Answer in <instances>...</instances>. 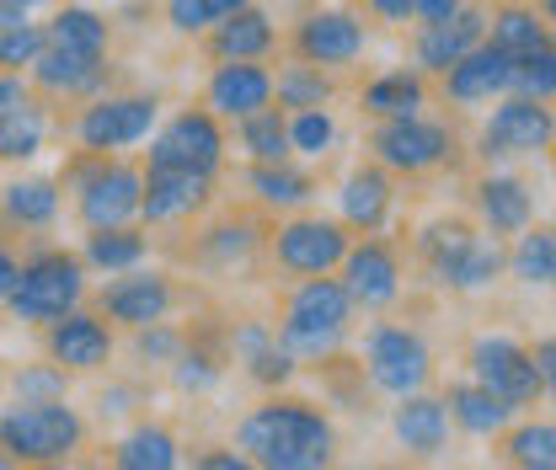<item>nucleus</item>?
Returning a JSON list of instances; mask_svg holds the SVG:
<instances>
[{"mask_svg": "<svg viewBox=\"0 0 556 470\" xmlns=\"http://www.w3.org/2000/svg\"><path fill=\"white\" fill-rule=\"evenodd\" d=\"M97 406H102V417H129L139 406V385H108Z\"/></svg>", "mask_w": 556, "mask_h": 470, "instance_id": "3c124183", "label": "nucleus"}, {"mask_svg": "<svg viewBox=\"0 0 556 470\" xmlns=\"http://www.w3.org/2000/svg\"><path fill=\"white\" fill-rule=\"evenodd\" d=\"M477 214L492 236H519L530 219H535V203H530V188L519 177H482L477 182Z\"/></svg>", "mask_w": 556, "mask_h": 470, "instance_id": "cd10ccee", "label": "nucleus"}, {"mask_svg": "<svg viewBox=\"0 0 556 470\" xmlns=\"http://www.w3.org/2000/svg\"><path fill=\"white\" fill-rule=\"evenodd\" d=\"M161 5H166V0H161Z\"/></svg>", "mask_w": 556, "mask_h": 470, "instance_id": "69168bd1", "label": "nucleus"}, {"mask_svg": "<svg viewBox=\"0 0 556 470\" xmlns=\"http://www.w3.org/2000/svg\"><path fill=\"white\" fill-rule=\"evenodd\" d=\"M11 396L16 402H70V369L54 358H38V364H22L11 374Z\"/></svg>", "mask_w": 556, "mask_h": 470, "instance_id": "a19ab883", "label": "nucleus"}, {"mask_svg": "<svg viewBox=\"0 0 556 470\" xmlns=\"http://www.w3.org/2000/svg\"><path fill=\"white\" fill-rule=\"evenodd\" d=\"M508 460L525 470H556V422H519L508 433Z\"/></svg>", "mask_w": 556, "mask_h": 470, "instance_id": "37998d69", "label": "nucleus"}, {"mask_svg": "<svg viewBox=\"0 0 556 470\" xmlns=\"http://www.w3.org/2000/svg\"><path fill=\"white\" fill-rule=\"evenodd\" d=\"M369 11H375L380 22H407V16H413V0H369Z\"/></svg>", "mask_w": 556, "mask_h": 470, "instance_id": "4d7b16f0", "label": "nucleus"}, {"mask_svg": "<svg viewBox=\"0 0 556 470\" xmlns=\"http://www.w3.org/2000/svg\"><path fill=\"white\" fill-rule=\"evenodd\" d=\"M455 11H460V0H413V16H422V22H444Z\"/></svg>", "mask_w": 556, "mask_h": 470, "instance_id": "6e6d98bb", "label": "nucleus"}, {"mask_svg": "<svg viewBox=\"0 0 556 470\" xmlns=\"http://www.w3.org/2000/svg\"><path fill=\"white\" fill-rule=\"evenodd\" d=\"M193 466H199V470H247L252 460H247L241 449H208V455H199Z\"/></svg>", "mask_w": 556, "mask_h": 470, "instance_id": "864d4df0", "label": "nucleus"}, {"mask_svg": "<svg viewBox=\"0 0 556 470\" xmlns=\"http://www.w3.org/2000/svg\"><path fill=\"white\" fill-rule=\"evenodd\" d=\"M0 449L16 466H65L86 449V417L70 402H16L0 411Z\"/></svg>", "mask_w": 556, "mask_h": 470, "instance_id": "7ed1b4c3", "label": "nucleus"}, {"mask_svg": "<svg viewBox=\"0 0 556 470\" xmlns=\"http://www.w3.org/2000/svg\"><path fill=\"white\" fill-rule=\"evenodd\" d=\"M5 396H11V374L0 369V402H5Z\"/></svg>", "mask_w": 556, "mask_h": 470, "instance_id": "680f3d73", "label": "nucleus"}, {"mask_svg": "<svg viewBox=\"0 0 556 470\" xmlns=\"http://www.w3.org/2000/svg\"><path fill=\"white\" fill-rule=\"evenodd\" d=\"M70 193L75 214L86 230H108V225H135L139 199H144V172L118 161V155H91L80 150V161L70 166Z\"/></svg>", "mask_w": 556, "mask_h": 470, "instance_id": "39448f33", "label": "nucleus"}, {"mask_svg": "<svg viewBox=\"0 0 556 470\" xmlns=\"http://www.w3.org/2000/svg\"><path fill=\"white\" fill-rule=\"evenodd\" d=\"M444 406H450V422L466 428L471 439H492V433H503V428L514 422V406L503 402V396H492L477 380H471V385H455Z\"/></svg>", "mask_w": 556, "mask_h": 470, "instance_id": "72a5a7b5", "label": "nucleus"}, {"mask_svg": "<svg viewBox=\"0 0 556 470\" xmlns=\"http://www.w3.org/2000/svg\"><path fill=\"white\" fill-rule=\"evenodd\" d=\"M166 369H172V391H177V396H208V391L219 385V374H225L219 358H214L208 347H193V342H188Z\"/></svg>", "mask_w": 556, "mask_h": 470, "instance_id": "79ce46f5", "label": "nucleus"}, {"mask_svg": "<svg viewBox=\"0 0 556 470\" xmlns=\"http://www.w3.org/2000/svg\"><path fill=\"white\" fill-rule=\"evenodd\" d=\"M43 5H54V0H16V11H27V16H33V11H43Z\"/></svg>", "mask_w": 556, "mask_h": 470, "instance_id": "bf43d9fd", "label": "nucleus"}, {"mask_svg": "<svg viewBox=\"0 0 556 470\" xmlns=\"http://www.w3.org/2000/svg\"><path fill=\"white\" fill-rule=\"evenodd\" d=\"M214 199V177L182 172V166H150L144 172V199H139V219L144 225H188L193 214H204Z\"/></svg>", "mask_w": 556, "mask_h": 470, "instance_id": "f3484780", "label": "nucleus"}, {"mask_svg": "<svg viewBox=\"0 0 556 470\" xmlns=\"http://www.w3.org/2000/svg\"><path fill=\"white\" fill-rule=\"evenodd\" d=\"M417 252H422L428 272L444 289H455V294H482V289L497 283V272L508 268V252L497 246V236H482V230H471L460 219L428 225L417 236Z\"/></svg>", "mask_w": 556, "mask_h": 470, "instance_id": "20e7f679", "label": "nucleus"}, {"mask_svg": "<svg viewBox=\"0 0 556 470\" xmlns=\"http://www.w3.org/2000/svg\"><path fill=\"white\" fill-rule=\"evenodd\" d=\"M338 144V118L327 107H300L289 113V150L305 155V161H327Z\"/></svg>", "mask_w": 556, "mask_h": 470, "instance_id": "ea45409f", "label": "nucleus"}, {"mask_svg": "<svg viewBox=\"0 0 556 470\" xmlns=\"http://www.w3.org/2000/svg\"><path fill=\"white\" fill-rule=\"evenodd\" d=\"M556 144V113L541 97H503L492 107V118L482 124V155L486 161H508V155H535Z\"/></svg>", "mask_w": 556, "mask_h": 470, "instance_id": "9b49d317", "label": "nucleus"}, {"mask_svg": "<svg viewBox=\"0 0 556 470\" xmlns=\"http://www.w3.org/2000/svg\"><path fill=\"white\" fill-rule=\"evenodd\" d=\"M391 428H396V444L417 455V460H433L439 449H444V439H450V406L433 402V396H402L396 402V417H391Z\"/></svg>", "mask_w": 556, "mask_h": 470, "instance_id": "a878e982", "label": "nucleus"}, {"mask_svg": "<svg viewBox=\"0 0 556 470\" xmlns=\"http://www.w3.org/2000/svg\"><path fill=\"white\" fill-rule=\"evenodd\" d=\"M369 150H375V161H380L386 172H407V177H417V172L444 166L450 150H455V139H450L444 124H433V118H422V113H407V118H380Z\"/></svg>", "mask_w": 556, "mask_h": 470, "instance_id": "ddd939ff", "label": "nucleus"}, {"mask_svg": "<svg viewBox=\"0 0 556 470\" xmlns=\"http://www.w3.org/2000/svg\"><path fill=\"white\" fill-rule=\"evenodd\" d=\"M552 177H556V161H552Z\"/></svg>", "mask_w": 556, "mask_h": 470, "instance_id": "0e129e2a", "label": "nucleus"}, {"mask_svg": "<svg viewBox=\"0 0 556 470\" xmlns=\"http://www.w3.org/2000/svg\"><path fill=\"white\" fill-rule=\"evenodd\" d=\"M332 102V69L311 65V60H294L274 75V107L283 113H300V107H327Z\"/></svg>", "mask_w": 556, "mask_h": 470, "instance_id": "4c0bfd02", "label": "nucleus"}, {"mask_svg": "<svg viewBox=\"0 0 556 470\" xmlns=\"http://www.w3.org/2000/svg\"><path fill=\"white\" fill-rule=\"evenodd\" d=\"M541 11H546V22L556 27V0H541Z\"/></svg>", "mask_w": 556, "mask_h": 470, "instance_id": "052dcab7", "label": "nucleus"}, {"mask_svg": "<svg viewBox=\"0 0 556 470\" xmlns=\"http://www.w3.org/2000/svg\"><path fill=\"white\" fill-rule=\"evenodd\" d=\"M60 208H65L60 177H16V182L0 188V214L16 230H54Z\"/></svg>", "mask_w": 556, "mask_h": 470, "instance_id": "bb28decb", "label": "nucleus"}, {"mask_svg": "<svg viewBox=\"0 0 556 470\" xmlns=\"http://www.w3.org/2000/svg\"><path fill=\"white\" fill-rule=\"evenodd\" d=\"M338 272H343V289H348V300H353V310H386V305L402 300V263L375 236H364L358 246L348 241Z\"/></svg>", "mask_w": 556, "mask_h": 470, "instance_id": "dca6fc26", "label": "nucleus"}, {"mask_svg": "<svg viewBox=\"0 0 556 470\" xmlns=\"http://www.w3.org/2000/svg\"><path fill=\"white\" fill-rule=\"evenodd\" d=\"M348 252V225L343 219H321V214H289L274 236V263L289 278H311V272H332Z\"/></svg>", "mask_w": 556, "mask_h": 470, "instance_id": "9d476101", "label": "nucleus"}, {"mask_svg": "<svg viewBox=\"0 0 556 470\" xmlns=\"http://www.w3.org/2000/svg\"><path fill=\"white\" fill-rule=\"evenodd\" d=\"M177 283L155 268H129V272H108V283L97 289V310L113 321V327H150V321H166L177 310Z\"/></svg>", "mask_w": 556, "mask_h": 470, "instance_id": "f8f14e48", "label": "nucleus"}, {"mask_svg": "<svg viewBox=\"0 0 556 470\" xmlns=\"http://www.w3.org/2000/svg\"><path fill=\"white\" fill-rule=\"evenodd\" d=\"M225 129L208 107H182L172 113L166 124H155L150 135V166H182V172H199V177H219L225 166Z\"/></svg>", "mask_w": 556, "mask_h": 470, "instance_id": "1a4fd4ad", "label": "nucleus"}, {"mask_svg": "<svg viewBox=\"0 0 556 470\" xmlns=\"http://www.w3.org/2000/svg\"><path fill=\"white\" fill-rule=\"evenodd\" d=\"M204 107L219 124H236L257 107H274V69L263 60H219L204 86Z\"/></svg>", "mask_w": 556, "mask_h": 470, "instance_id": "aec40b11", "label": "nucleus"}, {"mask_svg": "<svg viewBox=\"0 0 556 470\" xmlns=\"http://www.w3.org/2000/svg\"><path fill=\"white\" fill-rule=\"evenodd\" d=\"M364 374H369V385H375L380 396L402 402V396H413V391L428 385V374H433V353H428L422 332H413V327L375 321L369 336H364Z\"/></svg>", "mask_w": 556, "mask_h": 470, "instance_id": "6e6552de", "label": "nucleus"}, {"mask_svg": "<svg viewBox=\"0 0 556 470\" xmlns=\"http://www.w3.org/2000/svg\"><path fill=\"white\" fill-rule=\"evenodd\" d=\"M471 374H477V385H486L492 396H503L514 411L541 402L535 353L519 347L514 336H477V342H471Z\"/></svg>", "mask_w": 556, "mask_h": 470, "instance_id": "4468645a", "label": "nucleus"}, {"mask_svg": "<svg viewBox=\"0 0 556 470\" xmlns=\"http://www.w3.org/2000/svg\"><path fill=\"white\" fill-rule=\"evenodd\" d=\"M241 5H252V0H166V22H172V33H182V38H204L219 16H230V11H241Z\"/></svg>", "mask_w": 556, "mask_h": 470, "instance_id": "c03bdc74", "label": "nucleus"}, {"mask_svg": "<svg viewBox=\"0 0 556 470\" xmlns=\"http://www.w3.org/2000/svg\"><path fill=\"white\" fill-rule=\"evenodd\" d=\"M486 43L503 49L514 65H525V60H535V54L552 49V33H546V22H541L530 5H503V11L486 22Z\"/></svg>", "mask_w": 556, "mask_h": 470, "instance_id": "7c9ffc66", "label": "nucleus"}, {"mask_svg": "<svg viewBox=\"0 0 556 470\" xmlns=\"http://www.w3.org/2000/svg\"><path fill=\"white\" fill-rule=\"evenodd\" d=\"M108 54H75V49H49L27 65V80L33 91L54 97V102H91L108 91Z\"/></svg>", "mask_w": 556, "mask_h": 470, "instance_id": "6ab92c4d", "label": "nucleus"}, {"mask_svg": "<svg viewBox=\"0 0 556 470\" xmlns=\"http://www.w3.org/2000/svg\"><path fill=\"white\" fill-rule=\"evenodd\" d=\"M208 49H214V60H268L278 49L274 16L252 0V5H241V11H230L208 27Z\"/></svg>", "mask_w": 556, "mask_h": 470, "instance_id": "5701e85b", "label": "nucleus"}, {"mask_svg": "<svg viewBox=\"0 0 556 470\" xmlns=\"http://www.w3.org/2000/svg\"><path fill=\"white\" fill-rule=\"evenodd\" d=\"M508 272L530 289H556V225H525L508 252Z\"/></svg>", "mask_w": 556, "mask_h": 470, "instance_id": "c9c22d12", "label": "nucleus"}, {"mask_svg": "<svg viewBox=\"0 0 556 470\" xmlns=\"http://www.w3.org/2000/svg\"><path fill=\"white\" fill-rule=\"evenodd\" d=\"M236 449L263 470H321V466H332L338 433H332V422L311 402L274 396V402L252 406L241 417Z\"/></svg>", "mask_w": 556, "mask_h": 470, "instance_id": "f257e3e1", "label": "nucleus"}, {"mask_svg": "<svg viewBox=\"0 0 556 470\" xmlns=\"http://www.w3.org/2000/svg\"><path fill=\"white\" fill-rule=\"evenodd\" d=\"M80 300H86V263H80L75 252L49 246V252H33V257L22 263V278H16L5 310H11V321H22V327H49V321H60L65 310H75Z\"/></svg>", "mask_w": 556, "mask_h": 470, "instance_id": "423d86ee", "label": "nucleus"}, {"mask_svg": "<svg viewBox=\"0 0 556 470\" xmlns=\"http://www.w3.org/2000/svg\"><path fill=\"white\" fill-rule=\"evenodd\" d=\"M182 347H188V332L172 327V316H166V321H150V327H135V358L139 364H172Z\"/></svg>", "mask_w": 556, "mask_h": 470, "instance_id": "de8ad7c7", "label": "nucleus"}, {"mask_svg": "<svg viewBox=\"0 0 556 470\" xmlns=\"http://www.w3.org/2000/svg\"><path fill=\"white\" fill-rule=\"evenodd\" d=\"M16 278H22V257L0 246V305L11 300V289H16Z\"/></svg>", "mask_w": 556, "mask_h": 470, "instance_id": "5fc2aeb1", "label": "nucleus"}, {"mask_svg": "<svg viewBox=\"0 0 556 470\" xmlns=\"http://www.w3.org/2000/svg\"><path fill=\"white\" fill-rule=\"evenodd\" d=\"M113 466L118 470H177L182 466V444L172 428L161 422H135L118 444H113Z\"/></svg>", "mask_w": 556, "mask_h": 470, "instance_id": "c756f323", "label": "nucleus"}, {"mask_svg": "<svg viewBox=\"0 0 556 470\" xmlns=\"http://www.w3.org/2000/svg\"><path fill=\"white\" fill-rule=\"evenodd\" d=\"M348 327H353V300H348L343 278L311 272V278H300V283L289 289L283 316H278L274 332L300 364H311V358H332V353L343 347Z\"/></svg>", "mask_w": 556, "mask_h": 470, "instance_id": "f03ea898", "label": "nucleus"}, {"mask_svg": "<svg viewBox=\"0 0 556 470\" xmlns=\"http://www.w3.org/2000/svg\"><path fill=\"white\" fill-rule=\"evenodd\" d=\"M16 97H27V80L16 69H0V107H11Z\"/></svg>", "mask_w": 556, "mask_h": 470, "instance_id": "13d9d810", "label": "nucleus"}, {"mask_svg": "<svg viewBox=\"0 0 556 470\" xmlns=\"http://www.w3.org/2000/svg\"><path fill=\"white\" fill-rule=\"evenodd\" d=\"M241 369H247V380L252 385H268V391H278V385H289L294 380V369H300V358L283 347V342H268V347H257L252 358H241Z\"/></svg>", "mask_w": 556, "mask_h": 470, "instance_id": "49530a36", "label": "nucleus"}, {"mask_svg": "<svg viewBox=\"0 0 556 470\" xmlns=\"http://www.w3.org/2000/svg\"><path fill=\"white\" fill-rule=\"evenodd\" d=\"M514 75H519V65L482 38L466 60H455V65L444 69V91H450V102H466L471 107V102H492V97L514 91Z\"/></svg>", "mask_w": 556, "mask_h": 470, "instance_id": "412c9836", "label": "nucleus"}, {"mask_svg": "<svg viewBox=\"0 0 556 470\" xmlns=\"http://www.w3.org/2000/svg\"><path fill=\"white\" fill-rule=\"evenodd\" d=\"M0 236H5V214H0Z\"/></svg>", "mask_w": 556, "mask_h": 470, "instance_id": "e2e57ef3", "label": "nucleus"}, {"mask_svg": "<svg viewBox=\"0 0 556 470\" xmlns=\"http://www.w3.org/2000/svg\"><path fill=\"white\" fill-rule=\"evenodd\" d=\"M257 246H263V230L252 219H219V225H208L204 236H199V257H204L208 268H236Z\"/></svg>", "mask_w": 556, "mask_h": 470, "instance_id": "58836bf2", "label": "nucleus"}, {"mask_svg": "<svg viewBox=\"0 0 556 470\" xmlns=\"http://www.w3.org/2000/svg\"><path fill=\"white\" fill-rule=\"evenodd\" d=\"M43 347H49L54 364H65L70 374H97V369L113 364L118 336H113V321H108L102 310H80V305H75L60 321L43 327Z\"/></svg>", "mask_w": 556, "mask_h": 470, "instance_id": "2eb2a0df", "label": "nucleus"}, {"mask_svg": "<svg viewBox=\"0 0 556 470\" xmlns=\"http://www.w3.org/2000/svg\"><path fill=\"white\" fill-rule=\"evenodd\" d=\"M422 102H428V86L417 69H386L364 86V107L375 118H407V113H422Z\"/></svg>", "mask_w": 556, "mask_h": 470, "instance_id": "e433bc0d", "label": "nucleus"}, {"mask_svg": "<svg viewBox=\"0 0 556 470\" xmlns=\"http://www.w3.org/2000/svg\"><path fill=\"white\" fill-rule=\"evenodd\" d=\"M80 263H86V272H129V268H144V263H150V241L139 236L135 225L86 230Z\"/></svg>", "mask_w": 556, "mask_h": 470, "instance_id": "2f4dec72", "label": "nucleus"}, {"mask_svg": "<svg viewBox=\"0 0 556 470\" xmlns=\"http://www.w3.org/2000/svg\"><path fill=\"white\" fill-rule=\"evenodd\" d=\"M236 144L241 155L257 166V161H289V113L283 107H257L247 118H236Z\"/></svg>", "mask_w": 556, "mask_h": 470, "instance_id": "f704fd0d", "label": "nucleus"}, {"mask_svg": "<svg viewBox=\"0 0 556 470\" xmlns=\"http://www.w3.org/2000/svg\"><path fill=\"white\" fill-rule=\"evenodd\" d=\"M482 38H486V16L482 11H466V5L455 16H444V22H422V33H417V69L444 75L455 60H466Z\"/></svg>", "mask_w": 556, "mask_h": 470, "instance_id": "4be33fe9", "label": "nucleus"}, {"mask_svg": "<svg viewBox=\"0 0 556 470\" xmlns=\"http://www.w3.org/2000/svg\"><path fill=\"white\" fill-rule=\"evenodd\" d=\"M49 129H54V118H49V107H43L33 91L16 97L11 107H0V166H27V161H38L43 144H49Z\"/></svg>", "mask_w": 556, "mask_h": 470, "instance_id": "b1692460", "label": "nucleus"}, {"mask_svg": "<svg viewBox=\"0 0 556 470\" xmlns=\"http://www.w3.org/2000/svg\"><path fill=\"white\" fill-rule=\"evenodd\" d=\"M43 38H49V49L108 54V43H113V27H108V16H102V11H91V5H60V11L43 22Z\"/></svg>", "mask_w": 556, "mask_h": 470, "instance_id": "473e14b6", "label": "nucleus"}, {"mask_svg": "<svg viewBox=\"0 0 556 470\" xmlns=\"http://www.w3.org/2000/svg\"><path fill=\"white\" fill-rule=\"evenodd\" d=\"M161 124V97L155 91H102L80 107L75 118V144L91 155H118L155 135Z\"/></svg>", "mask_w": 556, "mask_h": 470, "instance_id": "0eeeda50", "label": "nucleus"}, {"mask_svg": "<svg viewBox=\"0 0 556 470\" xmlns=\"http://www.w3.org/2000/svg\"><path fill=\"white\" fill-rule=\"evenodd\" d=\"M364 54V22L343 5H321L294 27V60H311L321 69H348Z\"/></svg>", "mask_w": 556, "mask_h": 470, "instance_id": "a211bd4d", "label": "nucleus"}, {"mask_svg": "<svg viewBox=\"0 0 556 470\" xmlns=\"http://www.w3.org/2000/svg\"><path fill=\"white\" fill-rule=\"evenodd\" d=\"M514 91L552 102V97H556V49L535 54V60H525V65H519V75H514Z\"/></svg>", "mask_w": 556, "mask_h": 470, "instance_id": "09e8293b", "label": "nucleus"}, {"mask_svg": "<svg viewBox=\"0 0 556 470\" xmlns=\"http://www.w3.org/2000/svg\"><path fill=\"white\" fill-rule=\"evenodd\" d=\"M43 22H33V16H22V22H0V69H22L33 65L38 54H43Z\"/></svg>", "mask_w": 556, "mask_h": 470, "instance_id": "a18cd8bd", "label": "nucleus"}, {"mask_svg": "<svg viewBox=\"0 0 556 470\" xmlns=\"http://www.w3.org/2000/svg\"><path fill=\"white\" fill-rule=\"evenodd\" d=\"M535 369H541V396H552L556 402V336L535 347Z\"/></svg>", "mask_w": 556, "mask_h": 470, "instance_id": "603ef678", "label": "nucleus"}, {"mask_svg": "<svg viewBox=\"0 0 556 470\" xmlns=\"http://www.w3.org/2000/svg\"><path fill=\"white\" fill-rule=\"evenodd\" d=\"M247 188H252V199L263 203V208H274V214H294V208H305V203L316 199L311 172H300L294 161H257L247 172Z\"/></svg>", "mask_w": 556, "mask_h": 470, "instance_id": "c85d7f7f", "label": "nucleus"}, {"mask_svg": "<svg viewBox=\"0 0 556 470\" xmlns=\"http://www.w3.org/2000/svg\"><path fill=\"white\" fill-rule=\"evenodd\" d=\"M274 336L278 332L268 327V321H236V327H230V353H236V364H241V358H252L257 347H268Z\"/></svg>", "mask_w": 556, "mask_h": 470, "instance_id": "8fccbe9b", "label": "nucleus"}, {"mask_svg": "<svg viewBox=\"0 0 556 470\" xmlns=\"http://www.w3.org/2000/svg\"><path fill=\"white\" fill-rule=\"evenodd\" d=\"M338 214H343L348 230L375 236V230L386 225V214H391V177H386V166H358V172H348L343 188H338Z\"/></svg>", "mask_w": 556, "mask_h": 470, "instance_id": "393cba45", "label": "nucleus"}]
</instances>
